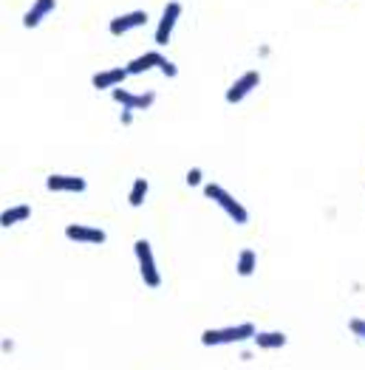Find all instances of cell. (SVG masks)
I'll return each mask as SVG.
<instances>
[{"label":"cell","instance_id":"obj_1","mask_svg":"<svg viewBox=\"0 0 365 370\" xmlns=\"http://www.w3.org/2000/svg\"><path fill=\"white\" fill-rule=\"evenodd\" d=\"M258 334L252 322H238V325H226V328H207L201 334V345L207 348H218V345H244Z\"/></svg>","mask_w":365,"mask_h":370},{"label":"cell","instance_id":"obj_2","mask_svg":"<svg viewBox=\"0 0 365 370\" xmlns=\"http://www.w3.org/2000/svg\"><path fill=\"white\" fill-rule=\"evenodd\" d=\"M204 195H207L210 201H215L218 206H221V210L226 212V215H230V221L233 223H238V226H244V223H249V212H246V206L233 195V193H226L224 187H221V184H204Z\"/></svg>","mask_w":365,"mask_h":370},{"label":"cell","instance_id":"obj_3","mask_svg":"<svg viewBox=\"0 0 365 370\" xmlns=\"http://www.w3.org/2000/svg\"><path fill=\"white\" fill-rule=\"evenodd\" d=\"M133 254H136V263H139V277L148 288H158L162 286V271L156 266V254H153V246L150 241L139 238L133 243Z\"/></svg>","mask_w":365,"mask_h":370},{"label":"cell","instance_id":"obj_4","mask_svg":"<svg viewBox=\"0 0 365 370\" xmlns=\"http://www.w3.org/2000/svg\"><path fill=\"white\" fill-rule=\"evenodd\" d=\"M261 85V71H255V68H252V71H244L230 88H226V94H224V99L226 102H230V105H241L249 94H252V90Z\"/></svg>","mask_w":365,"mask_h":370},{"label":"cell","instance_id":"obj_5","mask_svg":"<svg viewBox=\"0 0 365 370\" xmlns=\"http://www.w3.org/2000/svg\"><path fill=\"white\" fill-rule=\"evenodd\" d=\"M110 97H113V102H117L119 108H128V110H150L153 108V102H156V94L153 90H145V94H133V90H128V88H113L110 90Z\"/></svg>","mask_w":365,"mask_h":370},{"label":"cell","instance_id":"obj_6","mask_svg":"<svg viewBox=\"0 0 365 370\" xmlns=\"http://www.w3.org/2000/svg\"><path fill=\"white\" fill-rule=\"evenodd\" d=\"M65 238L74 243H85V246H102L108 241L105 229L99 226H88V223H68L65 226Z\"/></svg>","mask_w":365,"mask_h":370},{"label":"cell","instance_id":"obj_7","mask_svg":"<svg viewBox=\"0 0 365 370\" xmlns=\"http://www.w3.org/2000/svg\"><path fill=\"white\" fill-rule=\"evenodd\" d=\"M178 17H181V3H178V0H170V3L162 9V17H158V26H156V42L158 45L170 42Z\"/></svg>","mask_w":365,"mask_h":370},{"label":"cell","instance_id":"obj_8","mask_svg":"<svg viewBox=\"0 0 365 370\" xmlns=\"http://www.w3.org/2000/svg\"><path fill=\"white\" fill-rule=\"evenodd\" d=\"M45 190L49 193H85L88 190V181L82 175H65V173H51L45 178Z\"/></svg>","mask_w":365,"mask_h":370},{"label":"cell","instance_id":"obj_9","mask_svg":"<svg viewBox=\"0 0 365 370\" xmlns=\"http://www.w3.org/2000/svg\"><path fill=\"white\" fill-rule=\"evenodd\" d=\"M145 23H148V12L136 9V12H125V14H119V17H113V20L108 23V32H110L113 37H122V34H128V32H133V29H142Z\"/></svg>","mask_w":365,"mask_h":370},{"label":"cell","instance_id":"obj_10","mask_svg":"<svg viewBox=\"0 0 365 370\" xmlns=\"http://www.w3.org/2000/svg\"><path fill=\"white\" fill-rule=\"evenodd\" d=\"M128 77H130L128 68H125V65H117V68H105V71H97L94 77H91V85H94L97 90H113V88H119Z\"/></svg>","mask_w":365,"mask_h":370},{"label":"cell","instance_id":"obj_11","mask_svg":"<svg viewBox=\"0 0 365 370\" xmlns=\"http://www.w3.org/2000/svg\"><path fill=\"white\" fill-rule=\"evenodd\" d=\"M165 60H167V57H162V51H145V54H139V57H133L125 68H128L130 77H139V74L153 71V68H162Z\"/></svg>","mask_w":365,"mask_h":370},{"label":"cell","instance_id":"obj_12","mask_svg":"<svg viewBox=\"0 0 365 370\" xmlns=\"http://www.w3.org/2000/svg\"><path fill=\"white\" fill-rule=\"evenodd\" d=\"M54 9H57V0H34V3L29 6V12L23 14V26H26V29H37Z\"/></svg>","mask_w":365,"mask_h":370},{"label":"cell","instance_id":"obj_13","mask_svg":"<svg viewBox=\"0 0 365 370\" xmlns=\"http://www.w3.org/2000/svg\"><path fill=\"white\" fill-rule=\"evenodd\" d=\"M29 218H32V206L29 204H14V206H9V210L0 212V226L12 229L17 223H26Z\"/></svg>","mask_w":365,"mask_h":370},{"label":"cell","instance_id":"obj_14","mask_svg":"<svg viewBox=\"0 0 365 370\" xmlns=\"http://www.w3.org/2000/svg\"><path fill=\"white\" fill-rule=\"evenodd\" d=\"M252 342L258 345L261 351H278V348L286 345V334L283 331H258L252 336Z\"/></svg>","mask_w":365,"mask_h":370},{"label":"cell","instance_id":"obj_15","mask_svg":"<svg viewBox=\"0 0 365 370\" xmlns=\"http://www.w3.org/2000/svg\"><path fill=\"white\" fill-rule=\"evenodd\" d=\"M255 266H258V254H255V249H241L238 251V263H235V271H238V277H252L255 274Z\"/></svg>","mask_w":365,"mask_h":370},{"label":"cell","instance_id":"obj_16","mask_svg":"<svg viewBox=\"0 0 365 370\" xmlns=\"http://www.w3.org/2000/svg\"><path fill=\"white\" fill-rule=\"evenodd\" d=\"M148 190H150V184L148 178H136L130 184V193H128V204L133 206V210H139V206L148 201Z\"/></svg>","mask_w":365,"mask_h":370},{"label":"cell","instance_id":"obj_17","mask_svg":"<svg viewBox=\"0 0 365 370\" xmlns=\"http://www.w3.org/2000/svg\"><path fill=\"white\" fill-rule=\"evenodd\" d=\"M185 184H187V187H204V170L201 167H190L187 175H185Z\"/></svg>","mask_w":365,"mask_h":370},{"label":"cell","instance_id":"obj_18","mask_svg":"<svg viewBox=\"0 0 365 370\" xmlns=\"http://www.w3.org/2000/svg\"><path fill=\"white\" fill-rule=\"evenodd\" d=\"M349 331H351L354 336L365 339V319H362V317H354V319H349Z\"/></svg>","mask_w":365,"mask_h":370},{"label":"cell","instance_id":"obj_19","mask_svg":"<svg viewBox=\"0 0 365 370\" xmlns=\"http://www.w3.org/2000/svg\"><path fill=\"white\" fill-rule=\"evenodd\" d=\"M158 71H162V77H167V79H176V77H178V65H176L173 60H165Z\"/></svg>","mask_w":365,"mask_h":370},{"label":"cell","instance_id":"obj_20","mask_svg":"<svg viewBox=\"0 0 365 370\" xmlns=\"http://www.w3.org/2000/svg\"><path fill=\"white\" fill-rule=\"evenodd\" d=\"M133 119H136V110H128V108H122V113H119V122H122L125 127H130V125H133Z\"/></svg>","mask_w":365,"mask_h":370},{"label":"cell","instance_id":"obj_21","mask_svg":"<svg viewBox=\"0 0 365 370\" xmlns=\"http://www.w3.org/2000/svg\"><path fill=\"white\" fill-rule=\"evenodd\" d=\"M14 348H17V345H14V339H0V351H3V354H14Z\"/></svg>","mask_w":365,"mask_h":370},{"label":"cell","instance_id":"obj_22","mask_svg":"<svg viewBox=\"0 0 365 370\" xmlns=\"http://www.w3.org/2000/svg\"><path fill=\"white\" fill-rule=\"evenodd\" d=\"M258 54H261V57H269V54H272V49H269V45L263 42V45H258Z\"/></svg>","mask_w":365,"mask_h":370},{"label":"cell","instance_id":"obj_23","mask_svg":"<svg viewBox=\"0 0 365 370\" xmlns=\"http://www.w3.org/2000/svg\"><path fill=\"white\" fill-rule=\"evenodd\" d=\"M252 359H255L252 351H241V362H252Z\"/></svg>","mask_w":365,"mask_h":370}]
</instances>
